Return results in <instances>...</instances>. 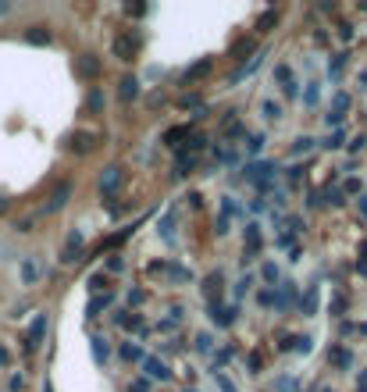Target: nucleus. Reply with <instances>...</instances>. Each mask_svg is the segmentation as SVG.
Segmentation results:
<instances>
[{
    "mask_svg": "<svg viewBox=\"0 0 367 392\" xmlns=\"http://www.w3.org/2000/svg\"><path fill=\"white\" fill-rule=\"evenodd\" d=\"M43 331H46V314H36V321H32V324H29V331H25V353H32V350L39 346Z\"/></svg>",
    "mask_w": 367,
    "mask_h": 392,
    "instance_id": "nucleus-1",
    "label": "nucleus"
},
{
    "mask_svg": "<svg viewBox=\"0 0 367 392\" xmlns=\"http://www.w3.org/2000/svg\"><path fill=\"white\" fill-rule=\"evenodd\" d=\"M118 182H122V167H118V164L103 167V175H100V193H103V196H111V193L118 189Z\"/></svg>",
    "mask_w": 367,
    "mask_h": 392,
    "instance_id": "nucleus-2",
    "label": "nucleus"
},
{
    "mask_svg": "<svg viewBox=\"0 0 367 392\" xmlns=\"http://www.w3.org/2000/svg\"><path fill=\"white\" fill-rule=\"evenodd\" d=\"M136 50H139V43H136L132 36H118V39H115V58H118V61H132Z\"/></svg>",
    "mask_w": 367,
    "mask_h": 392,
    "instance_id": "nucleus-3",
    "label": "nucleus"
},
{
    "mask_svg": "<svg viewBox=\"0 0 367 392\" xmlns=\"http://www.w3.org/2000/svg\"><path fill=\"white\" fill-rule=\"evenodd\" d=\"M68 196H72V182H61L54 193H50V203H46V214H54V210H61L65 203H68Z\"/></svg>",
    "mask_w": 367,
    "mask_h": 392,
    "instance_id": "nucleus-4",
    "label": "nucleus"
},
{
    "mask_svg": "<svg viewBox=\"0 0 367 392\" xmlns=\"http://www.w3.org/2000/svg\"><path fill=\"white\" fill-rule=\"evenodd\" d=\"M39 260L36 257H22V286H36L39 282Z\"/></svg>",
    "mask_w": 367,
    "mask_h": 392,
    "instance_id": "nucleus-5",
    "label": "nucleus"
},
{
    "mask_svg": "<svg viewBox=\"0 0 367 392\" xmlns=\"http://www.w3.org/2000/svg\"><path fill=\"white\" fill-rule=\"evenodd\" d=\"M75 72H79L82 79H96V75H100V61L93 58V53H82V58L75 61Z\"/></svg>",
    "mask_w": 367,
    "mask_h": 392,
    "instance_id": "nucleus-6",
    "label": "nucleus"
},
{
    "mask_svg": "<svg viewBox=\"0 0 367 392\" xmlns=\"http://www.w3.org/2000/svg\"><path fill=\"white\" fill-rule=\"evenodd\" d=\"M68 146H72V150H79V153H89V150L96 146V132H75Z\"/></svg>",
    "mask_w": 367,
    "mask_h": 392,
    "instance_id": "nucleus-7",
    "label": "nucleus"
},
{
    "mask_svg": "<svg viewBox=\"0 0 367 392\" xmlns=\"http://www.w3.org/2000/svg\"><path fill=\"white\" fill-rule=\"evenodd\" d=\"M214 68V58H203L200 65H193V68H186V75H182V82H196V79H203L207 72Z\"/></svg>",
    "mask_w": 367,
    "mask_h": 392,
    "instance_id": "nucleus-8",
    "label": "nucleus"
},
{
    "mask_svg": "<svg viewBox=\"0 0 367 392\" xmlns=\"http://www.w3.org/2000/svg\"><path fill=\"white\" fill-rule=\"evenodd\" d=\"M25 43H32V46L50 43V29H46V25H29V29H25Z\"/></svg>",
    "mask_w": 367,
    "mask_h": 392,
    "instance_id": "nucleus-9",
    "label": "nucleus"
},
{
    "mask_svg": "<svg viewBox=\"0 0 367 392\" xmlns=\"http://www.w3.org/2000/svg\"><path fill=\"white\" fill-rule=\"evenodd\" d=\"M118 96H122L125 103H129V100H136V96H139V79H136V75H125V79H122Z\"/></svg>",
    "mask_w": 367,
    "mask_h": 392,
    "instance_id": "nucleus-10",
    "label": "nucleus"
},
{
    "mask_svg": "<svg viewBox=\"0 0 367 392\" xmlns=\"http://www.w3.org/2000/svg\"><path fill=\"white\" fill-rule=\"evenodd\" d=\"M79 250H82V232H72V236H68V243H65V260H75V257H79Z\"/></svg>",
    "mask_w": 367,
    "mask_h": 392,
    "instance_id": "nucleus-11",
    "label": "nucleus"
},
{
    "mask_svg": "<svg viewBox=\"0 0 367 392\" xmlns=\"http://www.w3.org/2000/svg\"><path fill=\"white\" fill-rule=\"evenodd\" d=\"M86 110H89V115H100V110H103V93H100V89H93V93H89Z\"/></svg>",
    "mask_w": 367,
    "mask_h": 392,
    "instance_id": "nucleus-12",
    "label": "nucleus"
},
{
    "mask_svg": "<svg viewBox=\"0 0 367 392\" xmlns=\"http://www.w3.org/2000/svg\"><path fill=\"white\" fill-rule=\"evenodd\" d=\"M146 371H150L153 378H168V367H165L161 360H146Z\"/></svg>",
    "mask_w": 367,
    "mask_h": 392,
    "instance_id": "nucleus-13",
    "label": "nucleus"
},
{
    "mask_svg": "<svg viewBox=\"0 0 367 392\" xmlns=\"http://www.w3.org/2000/svg\"><path fill=\"white\" fill-rule=\"evenodd\" d=\"M264 118H268V122H278V118H282V107L268 100V103H264Z\"/></svg>",
    "mask_w": 367,
    "mask_h": 392,
    "instance_id": "nucleus-14",
    "label": "nucleus"
},
{
    "mask_svg": "<svg viewBox=\"0 0 367 392\" xmlns=\"http://www.w3.org/2000/svg\"><path fill=\"white\" fill-rule=\"evenodd\" d=\"M122 357H125V360H143L139 346H122Z\"/></svg>",
    "mask_w": 367,
    "mask_h": 392,
    "instance_id": "nucleus-15",
    "label": "nucleus"
},
{
    "mask_svg": "<svg viewBox=\"0 0 367 392\" xmlns=\"http://www.w3.org/2000/svg\"><path fill=\"white\" fill-rule=\"evenodd\" d=\"M93 350H96V357H108V346H103V339H93Z\"/></svg>",
    "mask_w": 367,
    "mask_h": 392,
    "instance_id": "nucleus-16",
    "label": "nucleus"
},
{
    "mask_svg": "<svg viewBox=\"0 0 367 392\" xmlns=\"http://www.w3.org/2000/svg\"><path fill=\"white\" fill-rule=\"evenodd\" d=\"M310 143H314V139H296V146H292V150H296V153H300V150H310Z\"/></svg>",
    "mask_w": 367,
    "mask_h": 392,
    "instance_id": "nucleus-17",
    "label": "nucleus"
},
{
    "mask_svg": "<svg viewBox=\"0 0 367 392\" xmlns=\"http://www.w3.org/2000/svg\"><path fill=\"white\" fill-rule=\"evenodd\" d=\"M22 385H25V381H22V374H15V378H11V392H22Z\"/></svg>",
    "mask_w": 367,
    "mask_h": 392,
    "instance_id": "nucleus-18",
    "label": "nucleus"
},
{
    "mask_svg": "<svg viewBox=\"0 0 367 392\" xmlns=\"http://www.w3.org/2000/svg\"><path fill=\"white\" fill-rule=\"evenodd\" d=\"M8 360H11V357H8V350H4V346H0V367H4Z\"/></svg>",
    "mask_w": 367,
    "mask_h": 392,
    "instance_id": "nucleus-19",
    "label": "nucleus"
},
{
    "mask_svg": "<svg viewBox=\"0 0 367 392\" xmlns=\"http://www.w3.org/2000/svg\"><path fill=\"white\" fill-rule=\"evenodd\" d=\"M129 392H146V381H136V385H132Z\"/></svg>",
    "mask_w": 367,
    "mask_h": 392,
    "instance_id": "nucleus-20",
    "label": "nucleus"
},
{
    "mask_svg": "<svg viewBox=\"0 0 367 392\" xmlns=\"http://www.w3.org/2000/svg\"><path fill=\"white\" fill-rule=\"evenodd\" d=\"M0 15H11V4H0Z\"/></svg>",
    "mask_w": 367,
    "mask_h": 392,
    "instance_id": "nucleus-21",
    "label": "nucleus"
},
{
    "mask_svg": "<svg viewBox=\"0 0 367 392\" xmlns=\"http://www.w3.org/2000/svg\"><path fill=\"white\" fill-rule=\"evenodd\" d=\"M360 89H367V72H363V75H360Z\"/></svg>",
    "mask_w": 367,
    "mask_h": 392,
    "instance_id": "nucleus-22",
    "label": "nucleus"
},
{
    "mask_svg": "<svg viewBox=\"0 0 367 392\" xmlns=\"http://www.w3.org/2000/svg\"><path fill=\"white\" fill-rule=\"evenodd\" d=\"M4 210H8V200H4V196H0V214H4Z\"/></svg>",
    "mask_w": 367,
    "mask_h": 392,
    "instance_id": "nucleus-23",
    "label": "nucleus"
}]
</instances>
